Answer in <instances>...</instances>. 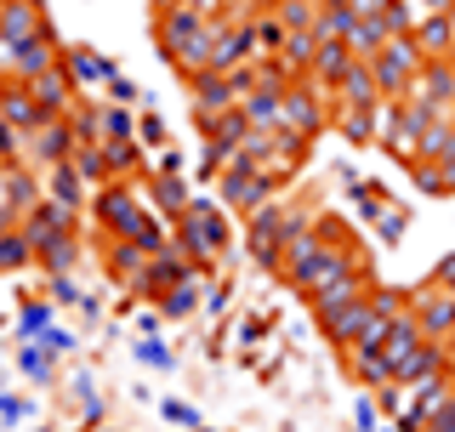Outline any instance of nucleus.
Wrapping results in <instances>:
<instances>
[{"label": "nucleus", "mask_w": 455, "mask_h": 432, "mask_svg": "<svg viewBox=\"0 0 455 432\" xmlns=\"http://www.w3.org/2000/svg\"><path fill=\"white\" fill-rule=\"evenodd\" d=\"M182 228H188V239H194V251H222V216L211 211V205H182Z\"/></svg>", "instance_id": "6e6552de"}, {"label": "nucleus", "mask_w": 455, "mask_h": 432, "mask_svg": "<svg viewBox=\"0 0 455 432\" xmlns=\"http://www.w3.org/2000/svg\"><path fill=\"white\" fill-rule=\"evenodd\" d=\"M0 421H6V427L23 421V404H18V398H0Z\"/></svg>", "instance_id": "412c9836"}, {"label": "nucleus", "mask_w": 455, "mask_h": 432, "mask_svg": "<svg viewBox=\"0 0 455 432\" xmlns=\"http://www.w3.org/2000/svg\"><path fill=\"white\" fill-rule=\"evenodd\" d=\"M433 279H438V291H450V296H455V256H450V262H438Z\"/></svg>", "instance_id": "aec40b11"}, {"label": "nucleus", "mask_w": 455, "mask_h": 432, "mask_svg": "<svg viewBox=\"0 0 455 432\" xmlns=\"http://www.w3.org/2000/svg\"><path fill=\"white\" fill-rule=\"evenodd\" d=\"M438 376H444V348L438 341H421V348H410L393 364V381H404V387H421V381H438Z\"/></svg>", "instance_id": "423d86ee"}, {"label": "nucleus", "mask_w": 455, "mask_h": 432, "mask_svg": "<svg viewBox=\"0 0 455 432\" xmlns=\"http://www.w3.org/2000/svg\"><path fill=\"white\" fill-rule=\"evenodd\" d=\"M40 154H46V160H63V154H68V132H63V125H46V132H40Z\"/></svg>", "instance_id": "2eb2a0df"}, {"label": "nucleus", "mask_w": 455, "mask_h": 432, "mask_svg": "<svg viewBox=\"0 0 455 432\" xmlns=\"http://www.w3.org/2000/svg\"><path fill=\"white\" fill-rule=\"evenodd\" d=\"M381 23H387V35H393V40H404V35H416L421 12L410 6V0H387V12H381Z\"/></svg>", "instance_id": "9b49d317"}, {"label": "nucleus", "mask_w": 455, "mask_h": 432, "mask_svg": "<svg viewBox=\"0 0 455 432\" xmlns=\"http://www.w3.org/2000/svg\"><path fill=\"white\" fill-rule=\"evenodd\" d=\"M165 415H171V421H182V427H194V421H199L188 404H165Z\"/></svg>", "instance_id": "4be33fe9"}, {"label": "nucleus", "mask_w": 455, "mask_h": 432, "mask_svg": "<svg viewBox=\"0 0 455 432\" xmlns=\"http://www.w3.org/2000/svg\"><path fill=\"white\" fill-rule=\"evenodd\" d=\"M410 40H416V52L427 57V63H438V57H455V12H427Z\"/></svg>", "instance_id": "20e7f679"}, {"label": "nucleus", "mask_w": 455, "mask_h": 432, "mask_svg": "<svg viewBox=\"0 0 455 432\" xmlns=\"http://www.w3.org/2000/svg\"><path fill=\"white\" fill-rule=\"evenodd\" d=\"M35 35H46L35 0H12V6L0 12V40H6V46H23V40H35Z\"/></svg>", "instance_id": "0eeeda50"}, {"label": "nucleus", "mask_w": 455, "mask_h": 432, "mask_svg": "<svg viewBox=\"0 0 455 432\" xmlns=\"http://www.w3.org/2000/svg\"><path fill=\"white\" fill-rule=\"evenodd\" d=\"M46 324H52V313H46V308H28V313H23V330H28V336H40Z\"/></svg>", "instance_id": "6ab92c4d"}, {"label": "nucleus", "mask_w": 455, "mask_h": 432, "mask_svg": "<svg viewBox=\"0 0 455 432\" xmlns=\"http://www.w3.org/2000/svg\"><path fill=\"white\" fill-rule=\"evenodd\" d=\"M12 63L23 68V75H52L57 68V52H52V35H35V40H23V46H12Z\"/></svg>", "instance_id": "9d476101"}, {"label": "nucleus", "mask_w": 455, "mask_h": 432, "mask_svg": "<svg viewBox=\"0 0 455 432\" xmlns=\"http://www.w3.org/2000/svg\"><path fill=\"white\" fill-rule=\"evenodd\" d=\"M160 6H171V0H160Z\"/></svg>", "instance_id": "5701e85b"}, {"label": "nucleus", "mask_w": 455, "mask_h": 432, "mask_svg": "<svg viewBox=\"0 0 455 432\" xmlns=\"http://www.w3.org/2000/svg\"><path fill=\"white\" fill-rule=\"evenodd\" d=\"M28 256V239H0V268H18Z\"/></svg>", "instance_id": "dca6fc26"}, {"label": "nucleus", "mask_w": 455, "mask_h": 432, "mask_svg": "<svg viewBox=\"0 0 455 432\" xmlns=\"http://www.w3.org/2000/svg\"><path fill=\"white\" fill-rule=\"evenodd\" d=\"M68 68H75V80H114V68L103 63V57H92V52H68Z\"/></svg>", "instance_id": "f8f14e48"}, {"label": "nucleus", "mask_w": 455, "mask_h": 432, "mask_svg": "<svg viewBox=\"0 0 455 432\" xmlns=\"http://www.w3.org/2000/svg\"><path fill=\"white\" fill-rule=\"evenodd\" d=\"M421 432H455V393H444V398H438L433 410H427Z\"/></svg>", "instance_id": "ddd939ff"}, {"label": "nucleus", "mask_w": 455, "mask_h": 432, "mask_svg": "<svg viewBox=\"0 0 455 432\" xmlns=\"http://www.w3.org/2000/svg\"><path fill=\"white\" fill-rule=\"evenodd\" d=\"M416 324H421L427 341H444L450 330H455V296L438 291V284H433V291H421L416 296Z\"/></svg>", "instance_id": "39448f33"}, {"label": "nucleus", "mask_w": 455, "mask_h": 432, "mask_svg": "<svg viewBox=\"0 0 455 432\" xmlns=\"http://www.w3.org/2000/svg\"><path fill=\"white\" fill-rule=\"evenodd\" d=\"M23 370H28V376H35V381H40V376H52V353L28 348V353H23Z\"/></svg>", "instance_id": "f3484780"}, {"label": "nucleus", "mask_w": 455, "mask_h": 432, "mask_svg": "<svg viewBox=\"0 0 455 432\" xmlns=\"http://www.w3.org/2000/svg\"><path fill=\"white\" fill-rule=\"evenodd\" d=\"M427 57L416 52V40H387L376 57H370V80H376V97H410V85H416Z\"/></svg>", "instance_id": "f257e3e1"}, {"label": "nucleus", "mask_w": 455, "mask_h": 432, "mask_svg": "<svg viewBox=\"0 0 455 432\" xmlns=\"http://www.w3.org/2000/svg\"><path fill=\"white\" fill-rule=\"evenodd\" d=\"M364 296H370V273H359V268H353V273H341L336 284L313 291L307 301H313V313H319V319H336L341 308H353V301H364Z\"/></svg>", "instance_id": "7ed1b4c3"}, {"label": "nucleus", "mask_w": 455, "mask_h": 432, "mask_svg": "<svg viewBox=\"0 0 455 432\" xmlns=\"http://www.w3.org/2000/svg\"><path fill=\"white\" fill-rule=\"evenodd\" d=\"M387 40L393 35H387V23H381V18H353V28H347V52L359 57V63H370Z\"/></svg>", "instance_id": "1a4fd4ad"}, {"label": "nucleus", "mask_w": 455, "mask_h": 432, "mask_svg": "<svg viewBox=\"0 0 455 432\" xmlns=\"http://www.w3.org/2000/svg\"><path fill=\"white\" fill-rule=\"evenodd\" d=\"M341 273H353V256L341 251V244H324V239H319V251H313L302 268H291V284L313 296V291H324V284H336Z\"/></svg>", "instance_id": "f03ea898"}, {"label": "nucleus", "mask_w": 455, "mask_h": 432, "mask_svg": "<svg viewBox=\"0 0 455 432\" xmlns=\"http://www.w3.org/2000/svg\"><path fill=\"white\" fill-rule=\"evenodd\" d=\"M370 308H376L381 319H404V296L398 291H370Z\"/></svg>", "instance_id": "4468645a"}, {"label": "nucleus", "mask_w": 455, "mask_h": 432, "mask_svg": "<svg viewBox=\"0 0 455 432\" xmlns=\"http://www.w3.org/2000/svg\"><path fill=\"white\" fill-rule=\"evenodd\" d=\"M165 308H171V313H188V308H194V284H188V279H182V284H177V291H171V296H165Z\"/></svg>", "instance_id": "a211bd4d"}]
</instances>
